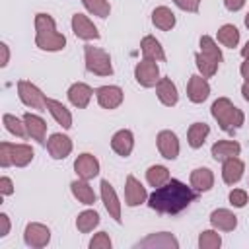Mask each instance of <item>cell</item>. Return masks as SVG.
<instances>
[{"label": "cell", "mask_w": 249, "mask_h": 249, "mask_svg": "<svg viewBox=\"0 0 249 249\" xmlns=\"http://www.w3.org/2000/svg\"><path fill=\"white\" fill-rule=\"evenodd\" d=\"M195 198H196V191H193L191 187H187L177 179H169L165 185L158 187L148 196V204L152 210L160 214H177L185 210Z\"/></svg>", "instance_id": "obj_1"}, {"label": "cell", "mask_w": 249, "mask_h": 249, "mask_svg": "<svg viewBox=\"0 0 249 249\" xmlns=\"http://www.w3.org/2000/svg\"><path fill=\"white\" fill-rule=\"evenodd\" d=\"M35 45L43 51H60L66 45V37L56 31L54 19L49 14H37L35 16Z\"/></svg>", "instance_id": "obj_2"}, {"label": "cell", "mask_w": 249, "mask_h": 249, "mask_svg": "<svg viewBox=\"0 0 249 249\" xmlns=\"http://www.w3.org/2000/svg\"><path fill=\"white\" fill-rule=\"evenodd\" d=\"M212 117L218 121L220 128L226 132H233L243 124V111L237 109L228 97H220L212 103Z\"/></svg>", "instance_id": "obj_3"}, {"label": "cell", "mask_w": 249, "mask_h": 249, "mask_svg": "<svg viewBox=\"0 0 249 249\" xmlns=\"http://www.w3.org/2000/svg\"><path fill=\"white\" fill-rule=\"evenodd\" d=\"M86 53V68L97 76H111L113 74V66H111V56L107 51L97 49L93 45H86L84 47Z\"/></svg>", "instance_id": "obj_4"}, {"label": "cell", "mask_w": 249, "mask_h": 249, "mask_svg": "<svg viewBox=\"0 0 249 249\" xmlns=\"http://www.w3.org/2000/svg\"><path fill=\"white\" fill-rule=\"evenodd\" d=\"M18 93L19 99L23 101V105L31 107V109H47V97L41 93V89L37 86H33L27 80H19L18 82Z\"/></svg>", "instance_id": "obj_5"}, {"label": "cell", "mask_w": 249, "mask_h": 249, "mask_svg": "<svg viewBox=\"0 0 249 249\" xmlns=\"http://www.w3.org/2000/svg\"><path fill=\"white\" fill-rule=\"evenodd\" d=\"M134 78L142 88H152L160 82V68L156 64V60H140L134 68Z\"/></svg>", "instance_id": "obj_6"}, {"label": "cell", "mask_w": 249, "mask_h": 249, "mask_svg": "<svg viewBox=\"0 0 249 249\" xmlns=\"http://www.w3.org/2000/svg\"><path fill=\"white\" fill-rule=\"evenodd\" d=\"M97 103L103 109H117L123 103V89L119 86H101L95 91Z\"/></svg>", "instance_id": "obj_7"}, {"label": "cell", "mask_w": 249, "mask_h": 249, "mask_svg": "<svg viewBox=\"0 0 249 249\" xmlns=\"http://www.w3.org/2000/svg\"><path fill=\"white\" fill-rule=\"evenodd\" d=\"M47 150H49L51 158H54V160H64V158L72 152V140H70L66 134L54 132V134H51V138L47 140Z\"/></svg>", "instance_id": "obj_8"}, {"label": "cell", "mask_w": 249, "mask_h": 249, "mask_svg": "<svg viewBox=\"0 0 249 249\" xmlns=\"http://www.w3.org/2000/svg\"><path fill=\"white\" fill-rule=\"evenodd\" d=\"M23 239H25V243L29 245V247H45L47 243H49V239H51V231H49V228L47 226H43V224H27V228H25V233H23Z\"/></svg>", "instance_id": "obj_9"}, {"label": "cell", "mask_w": 249, "mask_h": 249, "mask_svg": "<svg viewBox=\"0 0 249 249\" xmlns=\"http://www.w3.org/2000/svg\"><path fill=\"white\" fill-rule=\"evenodd\" d=\"M72 31L76 33V37L86 39V41H89V39H99L97 27H95V25L89 21V18L84 16V14H74V16H72Z\"/></svg>", "instance_id": "obj_10"}, {"label": "cell", "mask_w": 249, "mask_h": 249, "mask_svg": "<svg viewBox=\"0 0 249 249\" xmlns=\"http://www.w3.org/2000/svg\"><path fill=\"white\" fill-rule=\"evenodd\" d=\"M74 169H76V173H78L80 179H86L88 181V179H93L99 173V161L91 154H82V156L76 158Z\"/></svg>", "instance_id": "obj_11"}, {"label": "cell", "mask_w": 249, "mask_h": 249, "mask_svg": "<svg viewBox=\"0 0 249 249\" xmlns=\"http://www.w3.org/2000/svg\"><path fill=\"white\" fill-rule=\"evenodd\" d=\"M101 200H103V204H105V208H107V212L111 214V218H115V222H119L121 224V202H119V198H117V193H115V189L111 187V183L109 181H101Z\"/></svg>", "instance_id": "obj_12"}, {"label": "cell", "mask_w": 249, "mask_h": 249, "mask_svg": "<svg viewBox=\"0 0 249 249\" xmlns=\"http://www.w3.org/2000/svg\"><path fill=\"white\" fill-rule=\"evenodd\" d=\"M158 150L165 160H175L179 156V140H177L175 132L161 130L158 134Z\"/></svg>", "instance_id": "obj_13"}, {"label": "cell", "mask_w": 249, "mask_h": 249, "mask_svg": "<svg viewBox=\"0 0 249 249\" xmlns=\"http://www.w3.org/2000/svg\"><path fill=\"white\" fill-rule=\"evenodd\" d=\"M210 95V86L202 76H191L187 84V97L193 103H202Z\"/></svg>", "instance_id": "obj_14"}, {"label": "cell", "mask_w": 249, "mask_h": 249, "mask_svg": "<svg viewBox=\"0 0 249 249\" xmlns=\"http://www.w3.org/2000/svg\"><path fill=\"white\" fill-rule=\"evenodd\" d=\"M146 189L142 187V183L134 177V175H128L126 177V185H124V200L128 206H138L146 200Z\"/></svg>", "instance_id": "obj_15"}, {"label": "cell", "mask_w": 249, "mask_h": 249, "mask_svg": "<svg viewBox=\"0 0 249 249\" xmlns=\"http://www.w3.org/2000/svg\"><path fill=\"white\" fill-rule=\"evenodd\" d=\"M111 148L115 150V154H119L123 158L130 156V152L134 148V136H132V132L126 130V128L115 132L113 138H111Z\"/></svg>", "instance_id": "obj_16"}, {"label": "cell", "mask_w": 249, "mask_h": 249, "mask_svg": "<svg viewBox=\"0 0 249 249\" xmlns=\"http://www.w3.org/2000/svg\"><path fill=\"white\" fill-rule=\"evenodd\" d=\"M91 93H93V89H91L88 84L76 82V84H72L70 89H68V99H70V103H72L74 107L84 109V107H88V103H89V99H91Z\"/></svg>", "instance_id": "obj_17"}, {"label": "cell", "mask_w": 249, "mask_h": 249, "mask_svg": "<svg viewBox=\"0 0 249 249\" xmlns=\"http://www.w3.org/2000/svg\"><path fill=\"white\" fill-rule=\"evenodd\" d=\"M156 93H158V99L167 107H173L179 99L177 88L169 78H160V82L156 84Z\"/></svg>", "instance_id": "obj_18"}, {"label": "cell", "mask_w": 249, "mask_h": 249, "mask_svg": "<svg viewBox=\"0 0 249 249\" xmlns=\"http://www.w3.org/2000/svg\"><path fill=\"white\" fill-rule=\"evenodd\" d=\"M23 123L27 126V134L37 140L39 144H45V132H47V123L39 117V115H33V113H25L23 115Z\"/></svg>", "instance_id": "obj_19"}, {"label": "cell", "mask_w": 249, "mask_h": 249, "mask_svg": "<svg viewBox=\"0 0 249 249\" xmlns=\"http://www.w3.org/2000/svg\"><path fill=\"white\" fill-rule=\"evenodd\" d=\"M210 152H212V158L216 161H226L228 158L237 156L241 152V146L235 140H218V142H214Z\"/></svg>", "instance_id": "obj_20"}, {"label": "cell", "mask_w": 249, "mask_h": 249, "mask_svg": "<svg viewBox=\"0 0 249 249\" xmlns=\"http://www.w3.org/2000/svg\"><path fill=\"white\" fill-rule=\"evenodd\" d=\"M243 169H245V165H243V161L237 156L228 158L224 161V165H222V179H224V183H228V185L237 183L241 179V175H243Z\"/></svg>", "instance_id": "obj_21"}, {"label": "cell", "mask_w": 249, "mask_h": 249, "mask_svg": "<svg viewBox=\"0 0 249 249\" xmlns=\"http://www.w3.org/2000/svg\"><path fill=\"white\" fill-rule=\"evenodd\" d=\"M214 185V175L208 167H196L193 169L191 173V187L196 191V193H206L210 191Z\"/></svg>", "instance_id": "obj_22"}, {"label": "cell", "mask_w": 249, "mask_h": 249, "mask_svg": "<svg viewBox=\"0 0 249 249\" xmlns=\"http://www.w3.org/2000/svg\"><path fill=\"white\" fill-rule=\"evenodd\" d=\"M210 224L222 231H231L237 226V216L226 208H218L210 214Z\"/></svg>", "instance_id": "obj_23"}, {"label": "cell", "mask_w": 249, "mask_h": 249, "mask_svg": "<svg viewBox=\"0 0 249 249\" xmlns=\"http://www.w3.org/2000/svg\"><path fill=\"white\" fill-rule=\"evenodd\" d=\"M140 49H142L144 58H148V60H165V53H163L160 41L152 35H146L140 41Z\"/></svg>", "instance_id": "obj_24"}, {"label": "cell", "mask_w": 249, "mask_h": 249, "mask_svg": "<svg viewBox=\"0 0 249 249\" xmlns=\"http://www.w3.org/2000/svg\"><path fill=\"white\" fill-rule=\"evenodd\" d=\"M47 109L53 115V119L62 126V128H70L72 126V115L70 111L56 99H47Z\"/></svg>", "instance_id": "obj_25"}, {"label": "cell", "mask_w": 249, "mask_h": 249, "mask_svg": "<svg viewBox=\"0 0 249 249\" xmlns=\"http://www.w3.org/2000/svg\"><path fill=\"white\" fill-rule=\"evenodd\" d=\"M10 160L16 167H25L33 160V150L27 144H10Z\"/></svg>", "instance_id": "obj_26"}, {"label": "cell", "mask_w": 249, "mask_h": 249, "mask_svg": "<svg viewBox=\"0 0 249 249\" xmlns=\"http://www.w3.org/2000/svg\"><path fill=\"white\" fill-rule=\"evenodd\" d=\"M152 23L161 31H169L175 25V14L167 6H160L152 12Z\"/></svg>", "instance_id": "obj_27"}, {"label": "cell", "mask_w": 249, "mask_h": 249, "mask_svg": "<svg viewBox=\"0 0 249 249\" xmlns=\"http://www.w3.org/2000/svg\"><path fill=\"white\" fill-rule=\"evenodd\" d=\"M70 189H72V195L78 198V202H82V204H93V202H95V193H93V189L88 185L86 179L72 181Z\"/></svg>", "instance_id": "obj_28"}, {"label": "cell", "mask_w": 249, "mask_h": 249, "mask_svg": "<svg viewBox=\"0 0 249 249\" xmlns=\"http://www.w3.org/2000/svg\"><path fill=\"white\" fill-rule=\"evenodd\" d=\"M210 128L206 123H193L189 126V132H187V140H189V146L191 148H200L208 136Z\"/></svg>", "instance_id": "obj_29"}, {"label": "cell", "mask_w": 249, "mask_h": 249, "mask_svg": "<svg viewBox=\"0 0 249 249\" xmlns=\"http://www.w3.org/2000/svg\"><path fill=\"white\" fill-rule=\"evenodd\" d=\"M218 41H220L224 47H230V49L237 47V43H239V31H237V27L231 25V23L222 25V27L218 29Z\"/></svg>", "instance_id": "obj_30"}, {"label": "cell", "mask_w": 249, "mask_h": 249, "mask_svg": "<svg viewBox=\"0 0 249 249\" xmlns=\"http://www.w3.org/2000/svg\"><path fill=\"white\" fill-rule=\"evenodd\" d=\"M99 224V214L95 210H84L78 218H76V228L82 233H89L95 226Z\"/></svg>", "instance_id": "obj_31"}, {"label": "cell", "mask_w": 249, "mask_h": 249, "mask_svg": "<svg viewBox=\"0 0 249 249\" xmlns=\"http://www.w3.org/2000/svg\"><path fill=\"white\" fill-rule=\"evenodd\" d=\"M146 179H148V183L152 187L158 189V187H161V185H165L169 181V169L163 167V165H152L146 171Z\"/></svg>", "instance_id": "obj_32"}, {"label": "cell", "mask_w": 249, "mask_h": 249, "mask_svg": "<svg viewBox=\"0 0 249 249\" xmlns=\"http://www.w3.org/2000/svg\"><path fill=\"white\" fill-rule=\"evenodd\" d=\"M195 60H196V68L200 70L202 78H212V76L216 74V70H218V64H220V62L212 60L210 56H206V54H202V53H196Z\"/></svg>", "instance_id": "obj_33"}, {"label": "cell", "mask_w": 249, "mask_h": 249, "mask_svg": "<svg viewBox=\"0 0 249 249\" xmlns=\"http://www.w3.org/2000/svg\"><path fill=\"white\" fill-rule=\"evenodd\" d=\"M200 53L206 54V56H210V58L216 60V62H222V51H220V47L214 43V39L208 37V35H202V37H200Z\"/></svg>", "instance_id": "obj_34"}, {"label": "cell", "mask_w": 249, "mask_h": 249, "mask_svg": "<svg viewBox=\"0 0 249 249\" xmlns=\"http://www.w3.org/2000/svg\"><path fill=\"white\" fill-rule=\"evenodd\" d=\"M4 124H6V128H8L12 134H16L18 138H25V136H29V134H27V126H25V123L19 121L18 117L10 115V113L4 115Z\"/></svg>", "instance_id": "obj_35"}, {"label": "cell", "mask_w": 249, "mask_h": 249, "mask_svg": "<svg viewBox=\"0 0 249 249\" xmlns=\"http://www.w3.org/2000/svg\"><path fill=\"white\" fill-rule=\"evenodd\" d=\"M82 2H84L86 10L97 18H107L111 12V6L107 0H82Z\"/></svg>", "instance_id": "obj_36"}, {"label": "cell", "mask_w": 249, "mask_h": 249, "mask_svg": "<svg viewBox=\"0 0 249 249\" xmlns=\"http://www.w3.org/2000/svg\"><path fill=\"white\" fill-rule=\"evenodd\" d=\"M222 245V237L220 233L208 230V231H202L200 237H198V247L200 249H218Z\"/></svg>", "instance_id": "obj_37"}, {"label": "cell", "mask_w": 249, "mask_h": 249, "mask_svg": "<svg viewBox=\"0 0 249 249\" xmlns=\"http://www.w3.org/2000/svg\"><path fill=\"white\" fill-rule=\"evenodd\" d=\"M230 202L235 206V208H243L247 204V193L243 189H233L230 193Z\"/></svg>", "instance_id": "obj_38"}, {"label": "cell", "mask_w": 249, "mask_h": 249, "mask_svg": "<svg viewBox=\"0 0 249 249\" xmlns=\"http://www.w3.org/2000/svg\"><path fill=\"white\" fill-rule=\"evenodd\" d=\"M89 247L91 249H109L111 247V239L105 231H99L91 241H89Z\"/></svg>", "instance_id": "obj_39"}, {"label": "cell", "mask_w": 249, "mask_h": 249, "mask_svg": "<svg viewBox=\"0 0 249 249\" xmlns=\"http://www.w3.org/2000/svg\"><path fill=\"white\" fill-rule=\"evenodd\" d=\"M175 2V6L177 8H181V10H185V12H198V6H200V2L202 0H173Z\"/></svg>", "instance_id": "obj_40"}, {"label": "cell", "mask_w": 249, "mask_h": 249, "mask_svg": "<svg viewBox=\"0 0 249 249\" xmlns=\"http://www.w3.org/2000/svg\"><path fill=\"white\" fill-rule=\"evenodd\" d=\"M0 165L2 167L12 165V160H10V142H0Z\"/></svg>", "instance_id": "obj_41"}, {"label": "cell", "mask_w": 249, "mask_h": 249, "mask_svg": "<svg viewBox=\"0 0 249 249\" xmlns=\"http://www.w3.org/2000/svg\"><path fill=\"white\" fill-rule=\"evenodd\" d=\"M160 237H161V233H160ZM160 237L152 235V237H148L146 241H142L140 245H152V243H156V245H171V247H177V241H175V239H165V241H161Z\"/></svg>", "instance_id": "obj_42"}, {"label": "cell", "mask_w": 249, "mask_h": 249, "mask_svg": "<svg viewBox=\"0 0 249 249\" xmlns=\"http://www.w3.org/2000/svg\"><path fill=\"white\" fill-rule=\"evenodd\" d=\"M0 193H2V195H12V193H14L12 179H8V177H2V179H0Z\"/></svg>", "instance_id": "obj_43"}, {"label": "cell", "mask_w": 249, "mask_h": 249, "mask_svg": "<svg viewBox=\"0 0 249 249\" xmlns=\"http://www.w3.org/2000/svg\"><path fill=\"white\" fill-rule=\"evenodd\" d=\"M224 6L230 10V12H237L245 6V0H224Z\"/></svg>", "instance_id": "obj_44"}, {"label": "cell", "mask_w": 249, "mask_h": 249, "mask_svg": "<svg viewBox=\"0 0 249 249\" xmlns=\"http://www.w3.org/2000/svg\"><path fill=\"white\" fill-rule=\"evenodd\" d=\"M0 222H2V230H0V235H6L10 231V222H8V216L6 214H0Z\"/></svg>", "instance_id": "obj_45"}, {"label": "cell", "mask_w": 249, "mask_h": 249, "mask_svg": "<svg viewBox=\"0 0 249 249\" xmlns=\"http://www.w3.org/2000/svg\"><path fill=\"white\" fill-rule=\"evenodd\" d=\"M241 76H243L245 82L249 84V58H245V62L241 64Z\"/></svg>", "instance_id": "obj_46"}, {"label": "cell", "mask_w": 249, "mask_h": 249, "mask_svg": "<svg viewBox=\"0 0 249 249\" xmlns=\"http://www.w3.org/2000/svg\"><path fill=\"white\" fill-rule=\"evenodd\" d=\"M0 49H2V62H0V64H2V66H6V64H8V47L2 43V45H0Z\"/></svg>", "instance_id": "obj_47"}, {"label": "cell", "mask_w": 249, "mask_h": 249, "mask_svg": "<svg viewBox=\"0 0 249 249\" xmlns=\"http://www.w3.org/2000/svg\"><path fill=\"white\" fill-rule=\"evenodd\" d=\"M241 93H243V99L249 101V84H247V82L241 86Z\"/></svg>", "instance_id": "obj_48"}, {"label": "cell", "mask_w": 249, "mask_h": 249, "mask_svg": "<svg viewBox=\"0 0 249 249\" xmlns=\"http://www.w3.org/2000/svg\"><path fill=\"white\" fill-rule=\"evenodd\" d=\"M241 56H243V58H249V41H247L245 47L241 49Z\"/></svg>", "instance_id": "obj_49"}, {"label": "cell", "mask_w": 249, "mask_h": 249, "mask_svg": "<svg viewBox=\"0 0 249 249\" xmlns=\"http://www.w3.org/2000/svg\"><path fill=\"white\" fill-rule=\"evenodd\" d=\"M245 27L249 29V12H247V16H245Z\"/></svg>", "instance_id": "obj_50"}]
</instances>
